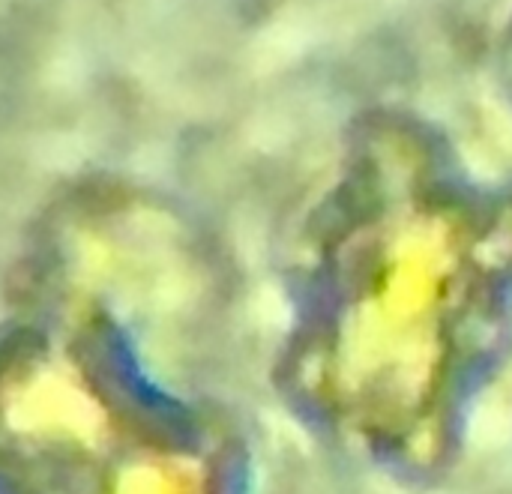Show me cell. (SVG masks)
<instances>
[{"label": "cell", "instance_id": "6da1fadb", "mask_svg": "<svg viewBox=\"0 0 512 494\" xmlns=\"http://www.w3.org/2000/svg\"><path fill=\"white\" fill-rule=\"evenodd\" d=\"M207 330L204 255L174 228L51 222L0 303V494H249Z\"/></svg>", "mask_w": 512, "mask_h": 494}]
</instances>
